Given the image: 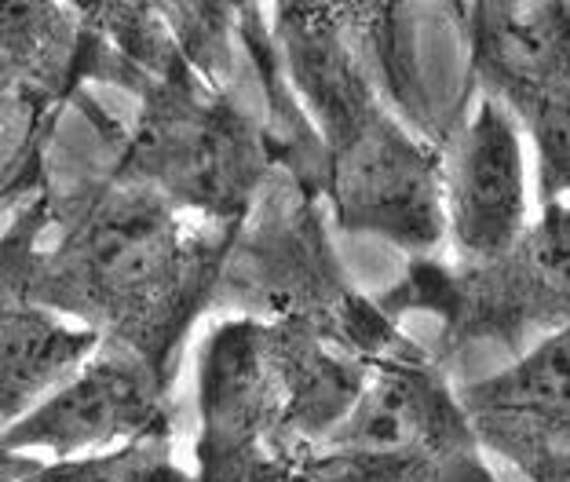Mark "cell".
<instances>
[{"instance_id": "9", "label": "cell", "mask_w": 570, "mask_h": 482, "mask_svg": "<svg viewBox=\"0 0 570 482\" xmlns=\"http://www.w3.org/2000/svg\"><path fill=\"white\" fill-rule=\"evenodd\" d=\"M51 230L48 184L16 205L0 230V427L16 424L99 347V336L62 322L33 296L37 256Z\"/></svg>"}, {"instance_id": "11", "label": "cell", "mask_w": 570, "mask_h": 482, "mask_svg": "<svg viewBox=\"0 0 570 482\" xmlns=\"http://www.w3.org/2000/svg\"><path fill=\"white\" fill-rule=\"evenodd\" d=\"M523 132L494 99H479L472 121L443 158V230L464 267L509 253L527 230Z\"/></svg>"}, {"instance_id": "7", "label": "cell", "mask_w": 570, "mask_h": 482, "mask_svg": "<svg viewBox=\"0 0 570 482\" xmlns=\"http://www.w3.org/2000/svg\"><path fill=\"white\" fill-rule=\"evenodd\" d=\"M458 399L406 355L370 362L355 406L307 450L301 482H435L469 442Z\"/></svg>"}, {"instance_id": "5", "label": "cell", "mask_w": 570, "mask_h": 482, "mask_svg": "<svg viewBox=\"0 0 570 482\" xmlns=\"http://www.w3.org/2000/svg\"><path fill=\"white\" fill-rule=\"evenodd\" d=\"M387 318L432 311L443 318V347H530L570 325V201L541 205L520 242L490 264H413L377 304Z\"/></svg>"}, {"instance_id": "6", "label": "cell", "mask_w": 570, "mask_h": 482, "mask_svg": "<svg viewBox=\"0 0 570 482\" xmlns=\"http://www.w3.org/2000/svg\"><path fill=\"white\" fill-rule=\"evenodd\" d=\"M304 458L264 325L219 318L198 351L194 482H301Z\"/></svg>"}, {"instance_id": "4", "label": "cell", "mask_w": 570, "mask_h": 482, "mask_svg": "<svg viewBox=\"0 0 570 482\" xmlns=\"http://www.w3.org/2000/svg\"><path fill=\"white\" fill-rule=\"evenodd\" d=\"M213 315L296 322L358 362L399 355L392 318L344 278L318 216V198L275 173L238 227L219 270Z\"/></svg>"}, {"instance_id": "1", "label": "cell", "mask_w": 570, "mask_h": 482, "mask_svg": "<svg viewBox=\"0 0 570 482\" xmlns=\"http://www.w3.org/2000/svg\"><path fill=\"white\" fill-rule=\"evenodd\" d=\"M51 227L33 296L62 322L128 347L176 387L194 325L213 296L238 230L184 216L139 184L99 173L51 187Z\"/></svg>"}, {"instance_id": "2", "label": "cell", "mask_w": 570, "mask_h": 482, "mask_svg": "<svg viewBox=\"0 0 570 482\" xmlns=\"http://www.w3.org/2000/svg\"><path fill=\"white\" fill-rule=\"evenodd\" d=\"M282 70L322 147L318 198L336 224L403 253L443 238V158L384 107L333 4L271 8Z\"/></svg>"}, {"instance_id": "10", "label": "cell", "mask_w": 570, "mask_h": 482, "mask_svg": "<svg viewBox=\"0 0 570 482\" xmlns=\"http://www.w3.org/2000/svg\"><path fill=\"white\" fill-rule=\"evenodd\" d=\"M469 432L534 482H570V325L461 387Z\"/></svg>"}, {"instance_id": "8", "label": "cell", "mask_w": 570, "mask_h": 482, "mask_svg": "<svg viewBox=\"0 0 570 482\" xmlns=\"http://www.w3.org/2000/svg\"><path fill=\"white\" fill-rule=\"evenodd\" d=\"M173 384L128 347H99L59 387L0 427V453H56V461L102 453L125 442L173 432Z\"/></svg>"}, {"instance_id": "15", "label": "cell", "mask_w": 570, "mask_h": 482, "mask_svg": "<svg viewBox=\"0 0 570 482\" xmlns=\"http://www.w3.org/2000/svg\"><path fill=\"white\" fill-rule=\"evenodd\" d=\"M59 117L0 110V205H19L48 184V147Z\"/></svg>"}, {"instance_id": "12", "label": "cell", "mask_w": 570, "mask_h": 482, "mask_svg": "<svg viewBox=\"0 0 570 482\" xmlns=\"http://www.w3.org/2000/svg\"><path fill=\"white\" fill-rule=\"evenodd\" d=\"M77 59V11L73 4L41 0H0V110L62 114L85 110L88 121H102L107 110L73 85Z\"/></svg>"}, {"instance_id": "13", "label": "cell", "mask_w": 570, "mask_h": 482, "mask_svg": "<svg viewBox=\"0 0 570 482\" xmlns=\"http://www.w3.org/2000/svg\"><path fill=\"white\" fill-rule=\"evenodd\" d=\"M0 482H194L176 458V427L125 446L67 461H33L26 453H0Z\"/></svg>"}, {"instance_id": "14", "label": "cell", "mask_w": 570, "mask_h": 482, "mask_svg": "<svg viewBox=\"0 0 570 482\" xmlns=\"http://www.w3.org/2000/svg\"><path fill=\"white\" fill-rule=\"evenodd\" d=\"M176 48L205 81L235 88L238 4H158Z\"/></svg>"}, {"instance_id": "3", "label": "cell", "mask_w": 570, "mask_h": 482, "mask_svg": "<svg viewBox=\"0 0 570 482\" xmlns=\"http://www.w3.org/2000/svg\"><path fill=\"white\" fill-rule=\"evenodd\" d=\"M132 99L136 117L107 173L154 190L190 219L238 230L278 173L261 117L235 88L205 81L184 51Z\"/></svg>"}]
</instances>
